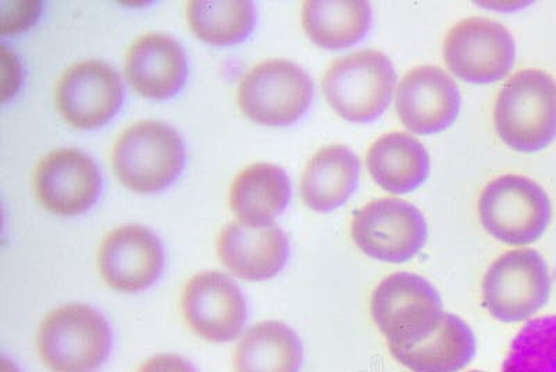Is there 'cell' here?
Wrapping results in <instances>:
<instances>
[{"mask_svg": "<svg viewBox=\"0 0 556 372\" xmlns=\"http://www.w3.org/2000/svg\"><path fill=\"white\" fill-rule=\"evenodd\" d=\"M551 290L547 262L531 248L505 252L489 268L481 284L485 309L506 324L538 314L547 305Z\"/></svg>", "mask_w": 556, "mask_h": 372, "instance_id": "obj_8", "label": "cell"}, {"mask_svg": "<svg viewBox=\"0 0 556 372\" xmlns=\"http://www.w3.org/2000/svg\"><path fill=\"white\" fill-rule=\"evenodd\" d=\"M38 355L52 372H92L106 361L111 331L87 305H67L49 312L39 326Z\"/></svg>", "mask_w": 556, "mask_h": 372, "instance_id": "obj_5", "label": "cell"}, {"mask_svg": "<svg viewBox=\"0 0 556 372\" xmlns=\"http://www.w3.org/2000/svg\"><path fill=\"white\" fill-rule=\"evenodd\" d=\"M124 74L139 96L163 101L180 92L187 82L186 53L166 34H146L128 48Z\"/></svg>", "mask_w": 556, "mask_h": 372, "instance_id": "obj_17", "label": "cell"}, {"mask_svg": "<svg viewBox=\"0 0 556 372\" xmlns=\"http://www.w3.org/2000/svg\"><path fill=\"white\" fill-rule=\"evenodd\" d=\"M370 314L389 347L424 344L445 317L439 292L425 277L410 272H396L377 285Z\"/></svg>", "mask_w": 556, "mask_h": 372, "instance_id": "obj_3", "label": "cell"}, {"mask_svg": "<svg viewBox=\"0 0 556 372\" xmlns=\"http://www.w3.org/2000/svg\"><path fill=\"white\" fill-rule=\"evenodd\" d=\"M395 106L400 121L410 132L421 136L441 133L459 115V88L444 69L424 64L402 78Z\"/></svg>", "mask_w": 556, "mask_h": 372, "instance_id": "obj_15", "label": "cell"}, {"mask_svg": "<svg viewBox=\"0 0 556 372\" xmlns=\"http://www.w3.org/2000/svg\"><path fill=\"white\" fill-rule=\"evenodd\" d=\"M495 131L515 151L533 153L556 137V83L543 71H521L501 88L494 108Z\"/></svg>", "mask_w": 556, "mask_h": 372, "instance_id": "obj_1", "label": "cell"}, {"mask_svg": "<svg viewBox=\"0 0 556 372\" xmlns=\"http://www.w3.org/2000/svg\"><path fill=\"white\" fill-rule=\"evenodd\" d=\"M163 248L141 225H124L109 232L98 250V271L104 284L122 293L148 289L163 270Z\"/></svg>", "mask_w": 556, "mask_h": 372, "instance_id": "obj_14", "label": "cell"}, {"mask_svg": "<svg viewBox=\"0 0 556 372\" xmlns=\"http://www.w3.org/2000/svg\"><path fill=\"white\" fill-rule=\"evenodd\" d=\"M12 13H3L2 34H16L29 28L31 24L37 22L39 13H41V3L39 2H16L10 3Z\"/></svg>", "mask_w": 556, "mask_h": 372, "instance_id": "obj_26", "label": "cell"}, {"mask_svg": "<svg viewBox=\"0 0 556 372\" xmlns=\"http://www.w3.org/2000/svg\"><path fill=\"white\" fill-rule=\"evenodd\" d=\"M470 372H483V371H478V370H475V371H470Z\"/></svg>", "mask_w": 556, "mask_h": 372, "instance_id": "obj_28", "label": "cell"}, {"mask_svg": "<svg viewBox=\"0 0 556 372\" xmlns=\"http://www.w3.org/2000/svg\"><path fill=\"white\" fill-rule=\"evenodd\" d=\"M371 9L367 2L309 0L302 7V27L307 38L323 49L354 47L369 33Z\"/></svg>", "mask_w": 556, "mask_h": 372, "instance_id": "obj_23", "label": "cell"}, {"mask_svg": "<svg viewBox=\"0 0 556 372\" xmlns=\"http://www.w3.org/2000/svg\"><path fill=\"white\" fill-rule=\"evenodd\" d=\"M479 215L494 239L508 246H528L547 231L553 207L547 193L531 178L505 175L481 191Z\"/></svg>", "mask_w": 556, "mask_h": 372, "instance_id": "obj_6", "label": "cell"}, {"mask_svg": "<svg viewBox=\"0 0 556 372\" xmlns=\"http://www.w3.org/2000/svg\"><path fill=\"white\" fill-rule=\"evenodd\" d=\"M290 197L291 183L285 169L257 162L238 173L231 183L228 201L238 221L266 226L285 212Z\"/></svg>", "mask_w": 556, "mask_h": 372, "instance_id": "obj_20", "label": "cell"}, {"mask_svg": "<svg viewBox=\"0 0 556 372\" xmlns=\"http://www.w3.org/2000/svg\"><path fill=\"white\" fill-rule=\"evenodd\" d=\"M112 166L118 182L128 190L152 195L181 175L186 148L167 123L142 121L131 124L117 137Z\"/></svg>", "mask_w": 556, "mask_h": 372, "instance_id": "obj_2", "label": "cell"}, {"mask_svg": "<svg viewBox=\"0 0 556 372\" xmlns=\"http://www.w3.org/2000/svg\"><path fill=\"white\" fill-rule=\"evenodd\" d=\"M501 372H556V315L531 320L520 330Z\"/></svg>", "mask_w": 556, "mask_h": 372, "instance_id": "obj_25", "label": "cell"}, {"mask_svg": "<svg viewBox=\"0 0 556 372\" xmlns=\"http://www.w3.org/2000/svg\"><path fill=\"white\" fill-rule=\"evenodd\" d=\"M302 344L295 332L280 321H262L243 334L232 357L235 372H298Z\"/></svg>", "mask_w": 556, "mask_h": 372, "instance_id": "obj_22", "label": "cell"}, {"mask_svg": "<svg viewBox=\"0 0 556 372\" xmlns=\"http://www.w3.org/2000/svg\"><path fill=\"white\" fill-rule=\"evenodd\" d=\"M187 23L202 41L227 47L250 37L255 26V9L245 0H192L187 4Z\"/></svg>", "mask_w": 556, "mask_h": 372, "instance_id": "obj_24", "label": "cell"}, {"mask_svg": "<svg viewBox=\"0 0 556 372\" xmlns=\"http://www.w3.org/2000/svg\"><path fill=\"white\" fill-rule=\"evenodd\" d=\"M181 312L201 339L226 344L241 334L247 302L230 276L206 271L187 282L181 293Z\"/></svg>", "mask_w": 556, "mask_h": 372, "instance_id": "obj_13", "label": "cell"}, {"mask_svg": "<svg viewBox=\"0 0 556 372\" xmlns=\"http://www.w3.org/2000/svg\"><path fill=\"white\" fill-rule=\"evenodd\" d=\"M123 96L121 76L101 61L73 64L54 87L59 113L79 131H93L112 121L122 107Z\"/></svg>", "mask_w": 556, "mask_h": 372, "instance_id": "obj_11", "label": "cell"}, {"mask_svg": "<svg viewBox=\"0 0 556 372\" xmlns=\"http://www.w3.org/2000/svg\"><path fill=\"white\" fill-rule=\"evenodd\" d=\"M352 239L365 256L387 264H404L425 247L429 230L424 213L399 198H380L356 211Z\"/></svg>", "mask_w": 556, "mask_h": 372, "instance_id": "obj_9", "label": "cell"}, {"mask_svg": "<svg viewBox=\"0 0 556 372\" xmlns=\"http://www.w3.org/2000/svg\"><path fill=\"white\" fill-rule=\"evenodd\" d=\"M313 82L304 69L287 59L253 66L237 89L242 115L262 126L285 127L300 121L311 107Z\"/></svg>", "mask_w": 556, "mask_h": 372, "instance_id": "obj_7", "label": "cell"}, {"mask_svg": "<svg viewBox=\"0 0 556 372\" xmlns=\"http://www.w3.org/2000/svg\"><path fill=\"white\" fill-rule=\"evenodd\" d=\"M137 372H195V370L180 356L159 355L147 360Z\"/></svg>", "mask_w": 556, "mask_h": 372, "instance_id": "obj_27", "label": "cell"}, {"mask_svg": "<svg viewBox=\"0 0 556 372\" xmlns=\"http://www.w3.org/2000/svg\"><path fill=\"white\" fill-rule=\"evenodd\" d=\"M286 233L275 223L266 226L232 221L223 227L217 239L222 264L241 280L261 282L275 277L288 260Z\"/></svg>", "mask_w": 556, "mask_h": 372, "instance_id": "obj_16", "label": "cell"}, {"mask_svg": "<svg viewBox=\"0 0 556 372\" xmlns=\"http://www.w3.org/2000/svg\"><path fill=\"white\" fill-rule=\"evenodd\" d=\"M400 364L412 372H459L476 355V336L464 320L445 314L440 328L424 344L389 347Z\"/></svg>", "mask_w": 556, "mask_h": 372, "instance_id": "obj_21", "label": "cell"}, {"mask_svg": "<svg viewBox=\"0 0 556 372\" xmlns=\"http://www.w3.org/2000/svg\"><path fill=\"white\" fill-rule=\"evenodd\" d=\"M516 47L503 24L484 17L462 20L446 34L443 57L460 80L491 84L503 80L514 66Z\"/></svg>", "mask_w": 556, "mask_h": 372, "instance_id": "obj_10", "label": "cell"}, {"mask_svg": "<svg viewBox=\"0 0 556 372\" xmlns=\"http://www.w3.org/2000/svg\"><path fill=\"white\" fill-rule=\"evenodd\" d=\"M361 162L341 144L317 151L302 175L301 196L316 212H330L345 204L359 183Z\"/></svg>", "mask_w": 556, "mask_h": 372, "instance_id": "obj_18", "label": "cell"}, {"mask_svg": "<svg viewBox=\"0 0 556 372\" xmlns=\"http://www.w3.org/2000/svg\"><path fill=\"white\" fill-rule=\"evenodd\" d=\"M102 176L96 162L76 148L49 152L34 172L35 197L58 216H76L96 204Z\"/></svg>", "mask_w": 556, "mask_h": 372, "instance_id": "obj_12", "label": "cell"}, {"mask_svg": "<svg viewBox=\"0 0 556 372\" xmlns=\"http://www.w3.org/2000/svg\"><path fill=\"white\" fill-rule=\"evenodd\" d=\"M371 177L391 195L415 191L430 173V156L408 133H389L371 144L366 156Z\"/></svg>", "mask_w": 556, "mask_h": 372, "instance_id": "obj_19", "label": "cell"}, {"mask_svg": "<svg viewBox=\"0 0 556 372\" xmlns=\"http://www.w3.org/2000/svg\"><path fill=\"white\" fill-rule=\"evenodd\" d=\"M396 73L389 58L375 49L345 54L323 77V94L337 115L369 123L389 108Z\"/></svg>", "mask_w": 556, "mask_h": 372, "instance_id": "obj_4", "label": "cell"}]
</instances>
